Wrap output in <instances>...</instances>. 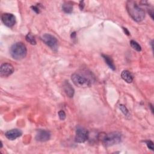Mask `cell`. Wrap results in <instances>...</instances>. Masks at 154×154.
Returning a JSON list of instances; mask_svg holds the SVG:
<instances>
[{
  "mask_svg": "<svg viewBox=\"0 0 154 154\" xmlns=\"http://www.w3.org/2000/svg\"><path fill=\"white\" fill-rule=\"evenodd\" d=\"M71 79L76 86L81 88L88 87L94 81V76L87 70H81L73 73Z\"/></svg>",
  "mask_w": 154,
  "mask_h": 154,
  "instance_id": "6da1fadb",
  "label": "cell"
},
{
  "mask_svg": "<svg viewBox=\"0 0 154 154\" xmlns=\"http://www.w3.org/2000/svg\"><path fill=\"white\" fill-rule=\"evenodd\" d=\"M126 8L129 16L136 22H141L145 17V11L134 1H128Z\"/></svg>",
  "mask_w": 154,
  "mask_h": 154,
  "instance_id": "7a4b0ae2",
  "label": "cell"
},
{
  "mask_svg": "<svg viewBox=\"0 0 154 154\" xmlns=\"http://www.w3.org/2000/svg\"><path fill=\"white\" fill-rule=\"evenodd\" d=\"M10 54L13 59L20 60L26 57L27 49L23 43L17 42L11 46L10 49Z\"/></svg>",
  "mask_w": 154,
  "mask_h": 154,
  "instance_id": "3957f363",
  "label": "cell"
},
{
  "mask_svg": "<svg viewBox=\"0 0 154 154\" xmlns=\"http://www.w3.org/2000/svg\"><path fill=\"white\" fill-rule=\"evenodd\" d=\"M122 136L119 132H112L108 133L103 137L102 143L106 147H109L117 144L122 141Z\"/></svg>",
  "mask_w": 154,
  "mask_h": 154,
  "instance_id": "277c9868",
  "label": "cell"
},
{
  "mask_svg": "<svg viewBox=\"0 0 154 154\" xmlns=\"http://www.w3.org/2000/svg\"><path fill=\"white\" fill-rule=\"evenodd\" d=\"M42 40L43 42L49 47H50L52 50L57 51L58 48V40L57 38L48 33H45L42 35Z\"/></svg>",
  "mask_w": 154,
  "mask_h": 154,
  "instance_id": "5b68a950",
  "label": "cell"
},
{
  "mask_svg": "<svg viewBox=\"0 0 154 154\" xmlns=\"http://www.w3.org/2000/svg\"><path fill=\"white\" fill-rule=\"evenodd\" d=\"M88 131L82 127H78L76 130V135L75 137V141L79 143H82L88 139Z\"/></svg>",
  "mask_w": 154,
  "mask_h": 154,
  "instance_id": "8992f818",
  "label": "cell"
},
{
  "mask_svg": "<svg viewBox=\"0 0 154 154\" xmlns=\"http://www.w3.org/2000/svg\"><path fill=\"white\" fill-rule=\"evenodd\" d=\"M14 72L13 66L7 63L1 64L0 67V75L1 77H7L11 75Z\"/></svg>",
  "mask_w": 154,
  "mask_h": 154,
  "instance_id": "52a82bcc",
  "label": "cell"
},
{
  "mask_svg": "<svg viewBox=\"0 0 154 154\" xmlns=\"http://www.w3.org/2000/svg\"><path fill=\"white\" fill-rule=\"evenodd\" d=\"M1 19L4 24L8 27L13 26L16 23V17L11 13H4Z\"/></svg>",
  "mask_w": 154,
  "mask_h": 154,
  "instance_id": "ba28073f",
  "label": "cell"
},
{
  "mask_svg": "<svg viewBox=\"0 0 154 154\" xmlns=\"http://www.w3.org/2000/svg\"><path fill=\"white\" fill-rule=\"evenodd\" d=\"M51 138V133L46 130L39 129L35 135V140L38 141L45 142L48 141Z\"/></svg>",
  "mask_w": 154,
  "mask_h": 154,
  "instance_id": "9c48e42d",
  "label": "cell"
},
{
  "mask_svg": "<svg viewBox=\"0 0 154 154\" xmlns=\"http://www.w3.org/2000/svg\"><path fill=\"white\" fill-rule=\"evenodd\" d=\"M22 135V132L19 129H13L7 131L5 136L10 140H14Z\"/></svg>",
  "mask_w": 154,
  "mask_h": 154,
  "instance_id": "30bf717a",
  "label": "cell"
},
{
  "mask_svg": "<svg viewBox=\"0 0 154 154\" xmlns=\"http://www.w3.org/2000/svg\"><path fill=\"white\" fill-rule=\"evenodd\" d=\"M63 89L66 94L69 97H72L75 93L74 88L72 87L71 84L68 81H65L63 83Z\"/></svg>",
  "mask_w": 154,
  "mask_h": 154,
  "instance_id": "8fae6325",
  "label": "cell"
},
{
  "mask_svg": "<svg viewBox=\"0 0 154 154\" xmlns=\"http://www.w3.org/2000/svg\"><path fill=\"white\" fill-rule=\"evenodd\" d=\"M122 78L128 83H131L133 81V76L129 71L125 70L121 73Z\"/></svg>",
  "mask_w": 154,
  "mask_h": 154,
  "instance_id": "7c38bea8",
  "label": "cell"
},
{
  "mask_svg": "<svg viewBox=\"0 0 154 154\" xmlns=\"http://www.w3.org/2000/svg\"><path fill=\"white\" fill-rule=\"evenodd\" d=\"M62 9L66 13H71L73 11V4L70 2H65L62 5Z\"/></svg>",
  "mask_w": 154,
  "mask_h": 154,
  "instance_id": "4fadbf2b",
  "label": "cell"
},
{
  "mask_svg": "<svg viewBox=\"0 0 154 154\" xmlns=\"http://www.w3.org/2000/svg\"><path fill=\"white\" fill-rule=\"evenodd\" d=\"M102 57L103 58V59H104V60L105 61V62H106V63L107 64V65L109 67V68L111 69L112 70H114L116 69V67H115V65H114V63H113V61H112V60L111 58V57H109L108 56V55H103V54H102Z\"/></svg>",
  "mask_w": 154,
  "mask_h": 154,
  "instance_id": "5bb4252c",
  "label": "cell"
},
{
  "mask_svg": "<svg viewBox=\"0 0 154 154\" xmlns=\"http://www.w3.org/2000/svg\"><path fill=\"white\" fill-rule=\"evenodd\" d=\"M25 39H26V40L28 43H29L30 44H31V45H34L36 44V40H35L34 37L31 34H30V33H28V34L26 35Z\"/></svg>",
  "mask_w": 154,
  "mask_h": 154,
  "instance_id": "9a60e30c",
  "label": "cell"
},
{
  "mask_svg": "<svg viewBox=\"0 0 154 154\" xmlns=\"http://www.w3.org/2000/svg\"><path fill=\"white\" fill-rule=\"evenodd\" d=\"M130 45H131V47H132L134 49H135V51H138V52H140V51H141V46H140L137 42H135V41L132 40H131V42H130Z\"/></svg>",
  "mask_w": 154,
  "mask_h": 154,
  "instance_id": "2e32d148",
  "label": "cell"
},
{
  "mask_svg": "<svg viewBox=\"0 0 154 154\" xmlns=\"http://www.w3.org/2000/svg\"><path fill=\"white\" fill-rule=\"evenodd\" d=\"M119 108L122 111V112L125 115V116H127L129 113V111H128V109H127V108L124 105H119Z\"/></svg>",
  "mask_w": 154,
  "mask_h": 154,
  "instance_id": "e0dca14e",
  "label": "cell"
},
{
  "mask_svg": "<svg viewBox=\"0 0 154 154\" xmlns=\"http://www.w3.org/2000/svg\"><path fill=\"white\" fill-rule=\"evenodd\" d=\"M145 143H146V145L147 146V147L150 149L151 150H153V141H150V140H147V141H145Z\"/></svg>",
  "mask_w": 154,
  "mask_h": 154,
  "instance_id": "ac0fdd59",
  "label": "cell"
},
{
  "mask_svg": "<svg viewBox=\"0 0 154 154\" xmlns=\"http://www.w3.org/2000/svg\"><path fill=\"white\" fill-rule=\"evenodd\" d=\"M58 116L60 117V119L62 120H64L65 119H66V113L63 110H60L58 111Z\"/></svg>",
  "mask_w": 154,
  "mask_h": 154,
  "instance_id": "d6986e66",
  "label": "cell"
},
{
  "mask_svg": "<svg viewBox=\"0 0 154 154\" xmlns=\"http://www.w3.org/2000/svg\"><path fill=\"white\" fill-rule=\"evenodd\" d=\"M31 8H32L33 11H34L35 12H36L37 13H39V8L37 7V6H32Z\"/></svg>",
  "mask_w": 154,
  "mask_h": 154,
  "instance_id": "ffe728a7",
  "label": "cell"
},
{
  "mask_svg": "<svg viewBox=\"0 0 154 154\" xmlns=\"http://www.w3.org/2000/svg\"><path fill=\"white\" fill-rule=\"evenodd\" d=\"M84 1H81V2H80V4H79V7H80V8H81V10H82L83 8H84Z\"/></svg>",
  "mask_w": 154,
  "mask_h": 154,
  "instance_id": "44dd1931",
  "label": "cell"
},
{
  "mask_svg": "<svg viewBox=\"0 0 154 154\" xmlns=\"http://www.w3.org/2000/svg\"><path fill=\"white\" fill-rule=\"evenodd\" d=\"M123 29L124 32H125V34H127V35H129V31L127 29V28L123 27Z\"/></svg>",
  "mask_w": 154,
  "mask_h": 154,
  "instance_id": "7402d4cb",
  "label": "cell"
},
{
  "mask_svg": "<svg viewBox=\"0 0 154 154\" xmlns=\"http://www.w3.org/2000/svg\"><path fill=\"white\" fill-rule=\"evenodd\" d=\"M75 36H76V32H72V33L71 34V37H72V38H75Z\"/></svg>",
  "mask_w": 154,
  "mask_h": 154,
  "instance_id": "603a6c76",
  "label": "cell"
}]
</instances>
